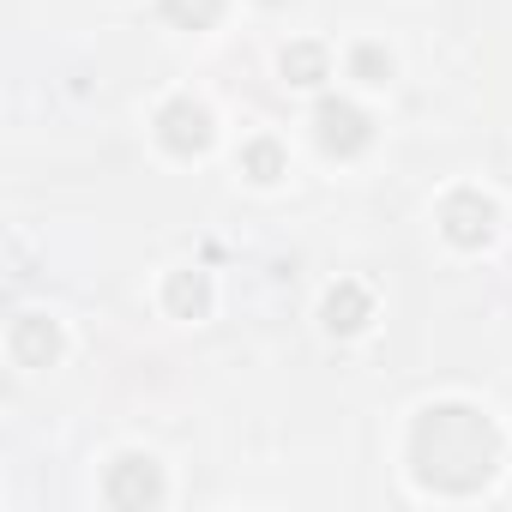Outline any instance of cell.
<instances>
[{"label": "cell", "mask_w": 512, "mask_h": 512, "mask_svg": "<svg viewBox=\"0 0 512 512\" xmlns=\"http://www.w3.org/2000/svg\"><path fill=\"white\" fill-rule=\"evenodd\" d=\"M356 73H362L368 85H386V73H392V61H386L380 49H356Z\"/></svg>", "instance_id": "7c38bea8"}, {"label": "cell", "mask_w": 512, "mask_h": 512, "mask_svg": "<svg viewBox=\"0 0 512 512\" xmlns=\"http://www.w3.org/2000/svg\"><path fill=\"white\" fill-rule=\"evenodd\" d=\"M205 302H211V290H205L199 272H175V278H169V308H175L181 320H199Z\"/></svg>", "instance_id": "ba28073f"}, {"label": "cell", "mask_w": 512, "mask_h": 512, "mask_svg": "<svg viewBox=\"0 0 512 512\" xmlns=\"http://www.w3.org/2000/svg\"><path fill=\"white\" fill-rule=\"evenodd\" d=\"M314 127H320V145H326V151H338V157H350V151H362V145H368V115H362V109H350V103H320Z\"/></svg>", "instance_id": "277c9868"}, {"label": "cell", "mask_w": 512, "mask_h": 512, "mask_svg": "<svg viewBox=\"0 0 512 512\" xmlns=\"http://www.w3.org/2000/svg\"><path fill=\"white\" fill-rule=\"evenodd\" d=\"M241 163H247L253 175H260V181H278V169H284V157H278V145H272V139L247 145V151H241Z\"/></svg>", "instance_id": "8fae6325"}, {"label": "cell", "mask_w": 512, "mask_h": 512, "mask_svg": "<svg viewBox=\"0 0 512 512\" xmlns=\"http://www.w3.org/2000/svg\"><path fill=\"white\" fill-rule=\"evenodd\" d=\"M362 320H368V296H362L356 284H338V290L326 296V326H332V332H356Z\"/></svg>", "instance_id": "52a82bcc"}, {"label": "cell", "mask_w": 512, "mask_h": 512, "mask_svg": "<svg viewBox=\"0 0 512 512\" xmlns=\"http://www.w3.org/2000/svg\"><path fill=\"white\" fill-rule=\"evenodd\" d=\"M410 464L422 488L440 494H476L500 470V440L470 404H434L410 428Z\"/></svg>", "instance_id": "6da1fadb"}, {"label": "cell", "mask_w": 512, "mask_h": 512, "mask_svg": "<svg viewBox=\"0 0 512 512\" xmlns=\"http://www.w3.org/2000/svg\"><path fill=\"white\" fill-rule=\"evenodd\" d=\"M103 494H109V506H157V500H163V476H157L151 458L133 452V458H121V464L109 470Z\"/></svg>", "instance_id": "7a4b0ae2"}, {"label": "cell", "mask_w": 512, "mask_h": 512, "mask_svg": "<svg viewBox=\"0 0 512 512\" xmlns=\"http://www.w3.org/2000/svg\"><path fill=\"white\" fill-rule=\"evenodd\" d=\"M163 13H169L175 25H187V31H205V25L223 13V0H163Z\"/></svg>", "instance_id": "30bf717a"}, {"label": "cell", "mask_w": 512, "mask_h": 512, "mask_svg": "<svg viewBox=\"0 0 512 512\" xmlns=\"http://www.w3.org/2000/svg\"><path fill=\"white\" fill-rule=\"evenodd\" d=\"M157 127H163V145L181 151V157H187V151H205V139H211V115H205L193 97H175V103L157 115Z\"/></svg>", "instance_id": "3957f363"}, {"label": "cell", "mask_w": 512, "mask_h": 512, "mask_svg": "<svg viewBox=\"0 0 512 512\" xmlns=\"http://www.w3.org/2000/svg\"><path fill=\"white\" fill-rule=\"evenodd\" d=\"M284 73H290L296 85H320V79H326V49H314V43H296V49L284 55Z\"/></svg>", "instance_id": "9c48e42d"}, {"label": "cell", "mask_w": 512, "mask_h": 512, "mask_svg": "<svg viewBox=\"0 0 512 512\" xmlns=\"http://www.w3.org/2000/svg\"><path fill=\"white\" fill-rule=\"evenodd\" d=\"M440 217H446V235H452L458 247H476V241H488V229H494V205L476 199V193H452Z\"/></svg>", "instance_id": "5b68a950"}, {"label": "cell", "mask_w": 512, "mask_h": 512, "mask_svg": "<svg viewBox=\"0 0 512 512\" xmlns=\"http://www.w3.org/2000/svg\"><path fill=\"white\" fill-rule=\"evenodd\" d=\"M55 350H61V332H55L43 314H25V320L13 326V356H19L25 368H49Z\"/></svg>", "instance_id": "8992f818"}]
</instances>
